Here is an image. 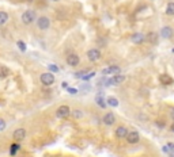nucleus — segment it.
Instances as JSON below:
<instances>
[{"instance_id": "1", "label": "nucleus", "mask_w": 174, "mask_h": 157, "mask_svg": "<svg viewBox=\"0 0 174 157\" xmlns=\"http://www.w3.org/2000/svg\"><path fill=\"white\" fill-rule=\"evenodd\" d=\"M125 76H122V74H114L112 78H106V80L104 81V84L109 87V85H117V84H121L122 81H125Z\"/></svg>"}, {"instance_id": "2", "label": "nucleus", "mask_w": 174, "mask_h": 157, "mask_svg": "<svg viewBox=\"0 0 174 157\" xmlns=\"http://www.w3.org/2000/svg\"><path fill=\"white\" fill-rule=\"evenodd\" d=\"M34 19H36V12L32 11V10H27V11L22 15V22L25 23V25H30V23H33Z\"/></svg>"}, {"instance_id": "3", "label": "nucleus", "mask_w": 174, "mask_h": 157, "mask_svg": "<svg viewBox=\"0 0 174 157\" xmlns=\"http://www.w3.org/2000/svg\"><path fill=\"white\" fill-rule=\"evenodd\" d=\"M71 114V108L68 107V106H60L59 108H57V111H56V115L59 118H61V119H64V118H67L68 115Z\"/></svg>"}, {"instance_id": "4", "label": "nucleus", "mask_w": 174, "mask_h": 157, "mask_svg": "<svg viewBox=\"0 0 174 157\" xmlns=\"http://www.w3.org/2000/svg\"><path fill=\"white\" fill-rule=\"evenodd\" d=\"M127 141H128V144H138L139 142V139H140V135H139V133L134 130V131H128V134H127Z\"/></svg>"}, {"instance_id": "5", "label": "nucleus", "mask_w": 174, "mask_h": 157, "mask_svg": "<svg viewBox=\"0 0 174 157\" xmlns=\"http://www.w3.org/2000/svg\"><path fill=\"white\" fill-rule=\"evenodd\" d=\"M37 26H38L40 30H46L49 29L50 26V20L48 16H41V18H38V20H37Z\"/></svg>"}, {"instance_id": "6", "label": "nucleus", "mask_w": 174, "mask_h": 157, "mask_svg": "<svg viewBox=\"0 0 174 157\" xmlns=\"http://www.w3.org/2000/svg\"><path fill=\"white\" fill-rule=\"evenodd\" d=\"M40 78H41V83L44 85H52L54 83V76L52 73H42Z\"/></svg>"}, {"instance_id": "7", "label": "nucleus", "mask_w": 174, "mask_h": 157, "mask_svg": "<svg viewBox=\"0 0 174 157\" xmlns=\"http://www.w3.org/2000/svg\"><path fill=\"white\" fill-rule=\"evenodd\" d=\"M131 41L134 43H136V45H140V43H143L146 41V35L142 33H135V34H132Z\"/></svg>"}, {"instance_id": "8", "label": "nucleus", "mask_w": 174, "mask_h": 157, "mask_svg": "<svg viewBox=\"0 0 174 157\" xmlns=\"http://www.w3.org/2000/svg\"><path fill=\"white\" fill-rule=\"evenodd\" d=\"M80 62V58L78 54H70V56L67 57V64L71 66H78Z\"/></svg>"}, {"instance_id": "9", "label": "nucleus", "mask_w": 174, "mask_h": 157, "mask_svg": "<svg viewBox=\"0 0 174 157\" xmlns=\"http://www.w3.org/2000/svg\"><path fill=\"white\" fill-rule=\"evenodd\" d=\"M87 57H88V60L90 61H98L101 58V52L98 49H91V50H88V53H87Z\"/></svg>"}, {"instance_id": "10", "label": "nucleus", "mask_w": 174, "mask_h": 157, "mask_svg": "<svg viewBox=\"0 0 174 157\" xmlns=\"http://www.w3.org/2000/svg\"><path fill=\"white\" fill-rule=\"evenodd\" d=\"M12 137L15 141H22V139H25V137H26V130L25 129H16V130L14 131Z\"/></svg>"}, {"instance_id": "11", "label": "nucleus", "mask_w": 174, "mask_h": 157, "mask_svg": "<svg viewBox=\"0 0 174 157\" xmlns=\"http://www.w3.org/2000/svg\"><path fill=\"white\" fill-rule=\"evenodd\" d=\"M120 66H117V65H112V66H109L106 68V69H104L102 70V74H118L120 73Z\"/></svg>"}, {"instance_id": "12", "label": "nucleus", "mask_w": 174, "mask_h": 157, "mask_svg": "<svg viewBox=\"0 0 174 157\" xmlns=\"http://www.w3.org/2000/svg\"><path fill=\"white\" fill-rule=\"evenodd\" d=\"M114 122H116V117H114L113 112H108V114H105V117H104V123L105 125L112 126V125H114Z\"/></svg>"}, {"instance_id": "13", "label": "nucleus", "mask_w": 174, "mask_h": 157, "mask_svg": "<svg viewBox=\"0 0 174 157\" xmlns=\"http://www.w3.org/2000/svg\"><path fill=\"white\" fill-rule=\"evenodd\" d=\"M128 134V129L125 127V126H118L117 129H116V137L117 138H125Z\"/></svg>"}, {"instance_id": "14", "label": "nucleus", "mask_w": 174, "mask_h": 157, "mask_svg": "<svg viewBox=\"0 0 174 157\" xmlns=\"http://www.w3.org/2000/svg\"><path fill=\"white\" fill-rule=\"evenodd\" d=\"M173 34H174V31H173V29L172 27H169V26H165L163 29L161 30V35L163 37V38H172L173 37Z\"/></svg>"}, {"instance_id": "15", "label": "nucleus", "mask_w": 174, "mask_h": 157, "mask_svg": "<svg viewBox=\"0 0 174 157\" xmlns=\"http://www.w3.org/2000/svg\"><path fill=\"white\" fill-rule=\"evenodd\" d=\"M95 100H97V103L100 104V107H102V108H105L106 107V102H105V98H104V94H102V92H100V94L97 95V96H95Z\"/></svg>"}, {"instance_id": "16", "label": "nucleus", "mask_w": 174, "mask_h": 157, "mask_svg": "<svg viewBox=\"0 0 174 157\" xmlns=\"http://www.w3.org/2000/svg\"><path fill=\"white\" fill-rule=\"evenodd\" d=\"M159 80H161V83H162L163 85H169V84H172V83H173V78L170 77L169 74H162Z\"/></svg>"}, {"instance_id": "17", "label": "nucleus", "mask_w": 174, "mask_h": 157, "mask_svg": "<svg viewBox=\"0 0 174 157\" xmlns=\"http://www.w3.org/2000/svg\"><path fill=\"white\" fill-rule=\"evenodd\" d=\"M146 39L150 41L151 43H156V42H158V34H156V33H150Z\"/></svg>"}, {"instance_id": "18", "label": "nucleus", "mask_w": 174, "mask_h": 157, "mask_svg": "<svg viewBox=\"0 0 174 157\" xmlns=\"http://www.w3.org/2000/svg\"><path fill=\"white\" fill-rule=\"evenodd\" d=\"M106 103L109 104V106H112V107H117L118 106V100L116 99L114 96H109L108 99H106Z\"/></svg>"}, {"instance_id": "19", "label": "nucleus", "mask_w": 174, "mask_h": 157, "mask_svg": "<svg viewBox=\"0 0 174 157\" xmlns=\"http://www.w3.org/2000/svg\"><path fill=\"white\" fill-rule=\"evenodd\" d=\"M10 74V69L7 66H0V78H6Z\"/></svg>"}, {"instance_id": "20", "label": "nucleus", "mask_w": 174, "mask_h": 157, "mask_svg": "<svg viewBox=\"0 0 174 157\" xmlns=\"http://www.w3.org/2000/svg\"><path fill=\"white\" fill-rule=\"evenodd\" d=\"M19 148H20L19 144H11V148H10V155H11V156H15L16 152L19 151Z\"/></svg>"}, {"instance_id": "21", "label": "nucleus", "mask_w": 174, "mask_h": 157, "mask_svg": "<svg viewBox=\"0 0 174 157\" xmlns=\"http://www.w3.org/2000/svg\"><path fill=\"white\" fill-rule=\"evenodd\" d=\"M7 20H8V14L4 11H0V26L4 25Z\"/></svg>"}, {"instance_id": "22", "label": "nucleus", "mask_w": 174, "mask_h": 157, "mask_svg": "<svg viewBox=\"0 0 174 157\" xmlns=\"http://www.w3.org/2000/svg\"><path fill=\"white\" fill-rule=\"evenodd\" d=\"M166 14H168V15H174V2L168 3V7H166Z\"/></svg>"}, {"instance_id": "23", "label": "nucleus", "mask_w": 174, "mask_h": 157, "mask_svg": "<svg viewBox=\"0 0 174 157\" xmlns=\"http://www.w3.org/2000/svg\"><path fill=\"white\" fill-rule=\"evenodd\" d=\"M16 45H18L19 50H22V52H25V50H26V43L22 42V41H18V43H16Z\"/></svg>"}, {"instance_id": "24", "label": "nucleus", "mask_w": 174, "mask_h": 157, "mask_svg": "<svg viewBox=\"0 0 174 157\" xmlns=\"http://www.w3.org/2000/svg\"><path fill=\"white\" fill-rule=\"evenodd\" d=\"M93 76H95V73L94 72H90V73H84L83 74V76H82V80H88V78H90V77H93Z\"/></svg>"}, {"instance_id": "25", "label": "nucleus", "mask_w": 174, "mask_h": 157, "mask_svg": "<svg viewBox=\"0 0 174 157\" xmlns=\"http://www.w3.org/2000/svg\"><path fill=\"white\" fill-rule=\"evenodd\" d=\"M48 68H49V70H52V72H59V66H57V65H53V64H50V65L48 66Z\"/></svg>"}, {"instance_id": "26", "label": "nucleus", "mask_w": 174, "mask_h": 157, "mask_svg": "<svg viewBox=\"0 0 174 157\" xmlns=\"http://www.w3.org/2000/svg\"><path fill=\"white\" fill-rule=\"evenodd\" d=\"M4 129H6V122H4V119L0 118V131H3Z\"/></svg>"}, {"instance_id": "27", "label": "nucleus", "mask_w": 174, "mask_h": 157, "mask_svg": "<svg viewBox=\"0 0 174 157\" xmlns=\"http://www.w3.org/2000/svg\"><path fill=\"white\" fill-rule=\"evenodd\" d=\"M74 117H75V118H80V117H82V112H80L79 110H75V111H74Z\"/></svg>"}, {"instance_id": "28", "label": "nucleus", "mask_w": 174, "mask_h": 157, "mask_svg": "<svg viewBox=\"0 0 174 157\" xmlns=\"http://www.w3.org/2000/svg\"><path fill=\"white\" fill-rule=\"evenodd\" d=\"M156 126H159V127H165L166 123L163 121H156Z\"/></svg>"}, {"instance_id": "29", "label": "nucleus", "mask_w": 174, "mask_h": 157, "mask_svg": "<svg viewBox=\"0 0 174 157\" xmlns=\"http://www.w3.org/2000/svg\"><path fill=\"white\" fill-rule=\"evenodd\" d=\"M68 92H70V94H76V92H78V90H76V88L70 87V88H68Z\"/></svg>"}, {"instance_id": "30", "label": "nucleus", "mask_w": 174, "mask_h": 157, "mask_svg": "<svg viewBox=\"0 0 174 157\" xmlns=\"http://www.w3.org/2000/svg\"><path fill=\"white\" fill-rule=\"evenodd\" d=\"M170 130H172V131L174 133V122H173V123H172V125H170Z\"/></svg>"}, {"instance_id": "31", "label": "nucleus", "mask_w": 174, "mask_h": 157, "mask_svg": "<svg viewBox=\"0 0 174 157\" xmlns=\"http://www.w3.org/2000/svg\"><path fill=\"white\" fill-rule=\"evenodd\" d=\"M61 85H63V88H68V84L66 83V81H64V83H63V84H61Z\"/></svg>"}, {"instance_id": "32", "label": "nucleus", "mask_w": 174, "mask_h": 157, "mask_svg": "<svg viewBox=\"0 0 174 157\" xmlns=\"http://www.w3.org/2000/svg\"><path fill=\"white\" fill-rule=\"evenodd\" d=\"M170 115H172V118H173V121H174V108L172 110V112H170Z\"/></svg>"}, {"instance_id": "33", "label": "nucleus", "mask_w": 174, "mask_h": 157, "mask_svg": "<svg viewBox=\"0 0 174 157\" xmlns=\"http://www.w3.org/2000/svg\"><path fill=\"white\" fill-rule=\"evenodd\" d=\"M53 2H57V0H53Z\"/></svg>"}]
</instances>
